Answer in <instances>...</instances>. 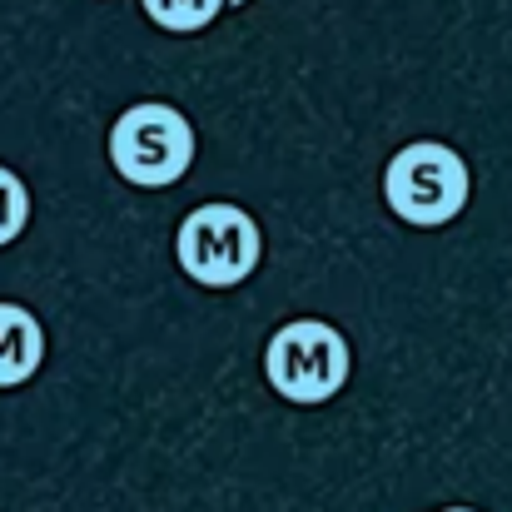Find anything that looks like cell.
I'll return each instance as SVG.
<instances>
[{
  "mask_svg": "<svg viewBox=\"0 0 512 512\" xmlns=\"http://www.w3.org/2000/svg\"><path fill=\"white\" fill-rule=\"evenodd\" d=\"M468 165L458 150L438 145V140H413L403 145L388 170H383V199L388 209L403 219V224H418V229H438L448 219L463 214L468 204Z\"/></svg>",
  "mask_w": 512,
  "mask_h": 512,
  "instance_id": "cell-1",
  "label": "cell"
},
{
  "mask_svg": "<svg viewBox=\"0 0 512 512\" xmlns=\"http://www.w3.org/2000/svg\"><path fill=\"white\" fill-rule=\"evenodd\" d=\"M174 254L179 269L204 284V289H239L264 254L259 224L249 219V209L239 204H199L184 214L179 234H174Z\"/></svg>",
  "mask_w": 512,
  "mask_h": 512,
  "instance_id": "cell-2",
  "label": "cell"
},
{
  "mask_svg": "<svg viewBox=\"0 0 512 512\" xmlns=\"http://www.w3.org/2000/svg\"><path fill=\"white\" fill-rule=\"evenodd\" d=\"M348 339L324 319H294L284 324L264 348L269 388L299 408H324L348 383Z\"/></svg>",
  "mask_w": 512,
  "mask_h": 512,
  "instance_id": "cell-3",
  "label": "cell"
},
{
  "mask_svg": "<svg viewBox=\"0 0 512 512\" xmlns=\"http://www.w3.org/2000/svg\"><path fill=\"white\" fill-rule=\"evenodd\" d=\"M110 165L140 189H165L194 165V125L174 105L140 100L110 130Z\"/></svg>",
  "mask_w": 512,
  "mask_h": 512,
  "instance_id": "cell-4",
  "label": "cell"
},
{
  "mask_svg": "<svg viewBox=\"0 0 512 512\" xmlns=\"http://www.w3.org/2000/svg\"><path fill=\"white\" fill-rule=\"evenodd\" d=\"M40 363H45V324L20 304H0V388L30 383Z\"/></svg>",
  "mask_w": 512,
  "mask_h": 512,
  "instance_id": "cell-5",
  "label": "cell"
},
{
  "mask_svg": "<svg viewBox=\"0 0 512 512\" xmlns=\"http://www.w3.org/2000/svg\"><path fill=\"white\" fill-rule=\"evenodd\" d=\"M140 5L160 30H174V35H194L229 10V0H140Z\"/></svg>",
  "mask_w": 512,
  "mask_h": 512,
  "instance_id": "cell-6",
  "label": "cell"
},
{
  "mask_svg": "<svg viewBox=\"0 0 512 512\" xmlns=\"http://www.w3.org/2000/svg\"><path fill=\"white\" fill-rule=\"evenodd\" d=\"M25 219H30V189H25L20 174L0 165V249L20 239Z\"/></svg>",
  "mask_w": 512,
  "mask_h": 512,
  "instance_id": "cell-7",
  "label": "cell"
},
{
  "mask_svg": "<svg viewBox=\"0 0 512 512\" xmlns=\"http://www.w3.org/2000/svg\"><path fill=\"white\" fill-rule=\"evenodd\" d=\"M229 10H244V0H229Z\"/></svg>",
  "mask_w": 512,
  "mask_h": 512,
  "instance_id": "cell-8",
  "label": "cell"
}]
</instances>
